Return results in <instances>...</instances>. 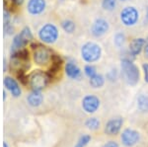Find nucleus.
Here are the masks:
<instances>
[{"instance_id":"nucleus-1","label":"nucleus","mask_w":148,"mask_h":147,"mask_svg":"<svg viewBox=\"0 0 148 147\" xmlns=\"http://www.w3.org/2000/svg\"><path fill=\"white\" fill-rule=\"evenodd\" d=\"M121 73L123 81L130 86H135L139 82V69L133 59L130 57H123L121 60Z\"/></svg>"},{"instance_id":"nucleus-2","label":"nucleus","mask_w":148,"mask_h":147,"mask_svg":"<svg viewBox=\"0 0 148 147\" xmlns=\"http://www.w3.org/2000/svg\"><path fill=\"white\" fill-rule=\"evenodd\" d=\"M31 55L35 64L39 66H47L51 64L52 58L54 53L49 47H47L44 44H35L32 42L31 44Z\"/></svg>"},{"instance_id":"nucleus-3","label":"nucleus","mask_w":148,"mask_h":147,"mask_svg":"<svg viewBox=\"0 0 148 147\" xmlns=\"http://www.w3.org/2000/svg\"><path fill=\"white\" fill-rule=\"evenodd\" d=\"M80 55L85 62L92 64L101 59L103 55V49L96 42H86L80 49Z\"/></svg>"},{"instance_id":"nucleus-4","label":"nucleus","mask_w":148,"mask_h":147,"mask_svg":"<svg viewBox=\"0 0 148 147\" xmlns=\"http://www.w3.org/2000/svg\"><path fill=\"white\" fill-rule=\"evenodd\" d=\"M38 39L44 44H53L59 39V29L53 23H46L38 30Z\"/></svg>"},{"instance_id":"nucleus-5","label":"nucleus","mask_w":148,"mask_h":147,"mask_svg":"<svg viewBox=\"0 0 148 147\" xmlns=\"http://www.w3.org/2000/svg\"><path fill=\"white\" fill-rule=\"evenodd\" d=\"M120 18L121 24L126 28H133L137 25L140 20V12L137 7L128 5L125 6L120 11Z\"/></svg>"},{"instance_id":"nucleus-6","label":"nucleus","mask_w":148,"mask_h":147,"mask_svg":"<svg viewBox=\"0 0 148 147\" xmlns=\"http://www.w3.org/2000/svg\"><path fill=\"white\" fill-rule=\"evenodd\" d=\"M51 79V76L47 72L42 70H35L28 76V83L33 91L44 90L47 86Z\"/></svg>"},{"instance_id":"nucleus-7","label":"nucleus","mask_w":148,"mask_h":147,"mask_svg":"<svg viewBox=\"0 0 148 147\" xmlns=\"http://www.w3.org/2000/svg\"><path fill=\"white\" fill-rule=\"evenodd\" d=\"M110 29H111V24L109 21L104 17H98L92 22L90 32L93 37L99 39L108 34Z\"/></svg>"},{"instance_id":"nucleus-8","label":"nucleus","mask_w":148,"mask_h":147,"mask_svg":"<svg viewBox=\"0 0 148 147\" xmlns=\"http://www.w3.org/2000/svg\"><path fill=\"white\" fill-rule=\"evenodd\" d=\"M27 12L31 16H40L47 9V0H28L26 4Z\"/></svg>"},{"instance_id":"nucleus-9","label":"nucleus","mask_w":148,"mask_h":147,"mask_svg":"<svg viewBox=\"0 0 148 147\" xmlns=\"http://www.w3.org/2000/svg\"><path fill=\"white\" fill-rule=\"evenodd\" d=\"M64 71L66 76L73 80H78L82 76V71L80 67L78 66L77 62L71 57L67 58L66 62L64 63Z\"/></svg>"},{"instance_id":"nucleus-10","label":"nucleus","mask_w":148,"mask_h":147,"mask_svg":"<svg viewBox=\"0 0 148 147\" xmlns=\"http://www.w3.org/2000/svg\"><path fill=\"white\" fill-rule=\"evenodd\" d=\"M145 44V39L144 38H133L132 40H130L128 42L127 46V51L128 54L130 55V57L134 59L137 55H139L140 53L143 51Z\"/></svg>"},{"instance_id":"nucleus-11","label":"nucleus","mask_w":148,"mask_h":147,"mask_svg":"<svg viewBox=\"0 0 148 147\" xmlns=\"http://www.w3.org/2000/svg\"><path fill=\"white\" fill-rule=\"evenodd\" d=\"M100 100L95 95H87L82 100V108L86 113H93L99 109Z\"/></svg>"},{"instance_id":"nucleus-12","label":"nucleus","mask_w":148,"mask_h":147,"mask_svg":"<svg viewBox=\"0 0 148 147\" xmlns=\"http://www.w3.org/2000/svg\"><path fill=\"white\" fill-rule=\"evenodd\" d=\"M121 138V141H123V145L130 147V146L135 145L138 142V140H139V133H138L136 130L127 129L123 131Z\"/></svg>"},{"instance_id":"nucleus-13","label":"nucleus","mask_w":148,"mask_h":147,"mask_svg":"<svg viewBox=\"0 0 148 147\" xmlns=\"http://www.w3.org/2000/svg\"><path fill=\"white\" fill-rule=\"evenodd\" d=\"M4 86L5 88L10 92V94L15 98H18V97L21 96L22 94V90H21L20 85L18 84V82L14 79L13 77L11 76H6L4 78Z\"/></svg>"},{"instance_id":"nucleus-14","label":"nucleus","mask_w":148,"mask_h":147,"mask_svg":"<svg viewBox=\"0 0 148 147\" xmlns=\"http://www.w3.org/2000/svg\"><path fill=\"white\" fill-rule=\"evenodd\" d=\"M123 120L120 117L112 118V120H110L106 124L105 132L107 134H109V135H116L121 130V126H123Z\"/></svg>"},{"instance_id":"nucleus-15","label":"nucleus","mask_w":148,"mask_h":147,"mask_svg":"<svg viewBox=\"0 0 148 147\" xmlns=\"http://www.w3.org/2000/svg\"><path fill=\"white\" fill-rule=\"evenodd\" d=\"M42 100H44V97L42 95V92L40 91H33L28 95L27 97V102L28 104L33 108H37L42 105Z\"/></svg>"},{"instance_id":"nucleus-16","label":"nucleus","mask_w":148,"mask_h":147,"mask_svg":"<svg viewBox=\"0 0 148 147\" xmlns=\"http://www.w3.org/2000/svg\"><path fill=\"white\" fill-rule=\"evenodd\" d=\"M60 27L66 34L72 35L76 31V23L71 19H63L60 22Z\"/></svg>"},{"instance_id":"nucleus-17","label":"nucleus","mask_w":148,"mask_h":147,"mask_svg":"<svg viewBox=\"0 0 148 147\" xmlns=\"http://www.w3.org/2000/svg\"><path fill=\"white\" fill-rule=\"evenodd\" d=\"M126 36L123 32H118L114 37V44L118 49H123L126 44Z\"/></svg>"},{"instance_id":"nucleus-18","label":"nucleus","mask_w":148,"mask_h":147,"mask_svg":"<svg viewBox=\"0 0 148 147\" xmlns=\"http://www.w3.org/2000/svg\"><path fill=\"white\" fill-rule=\"evenodd\" d=\"M105 81H106L105 77L103 76L102 74H99V73H97L95 76H93L92 78H90L89 83H90V85H91L92 88L97 89V88H101V87L104 86V85H105Z\"/></svg>"},{"instance_id":"nucleus-19","label":"nucleus","mask_w":148,"mask_h":147,"mask_svg":"<svg viewBox=\"0 0 148 147\" xmlns=\"http://www.w3.org/2000/svg\"><path fill=\"white\" fill-rule=\"evenodd\" d=\"M137 108L140 112H148V95L140 94L137 97Z\"/></svg>"},{"instance_id":"nucleus-20","label":"nucleus","mask_w":148,"mask_h":147,"mask_svg":"<svg viewBox=\"0 0 148 147\" xmlns=\"http://www.w3.org/2000/svg\"><path fill=\"white\" fill-rule=\"evenodd\" d=\"M101 6L105 11L113 12L118 6V0H102Z\"/></svg>"},{"instance_id":"nucleus-21","label":"nucleus","mask_w":148,"mask_h":147,"mask_svg":"<svg viewBox=\"0 0 148 147\" xmlns=\"http://www.w3.org/2000/svg\"><path fill=\"white\" fill-rule=\"evenodd\" d=\"M85 125L87 126V129H89L91 130H96L97 129H99L100 122L97 118H90L86 120Z\"/></svg>"},{"instance_id":"nucleus-22","label":"nucleus","mask_w":148,"mask_h":147,"mask_svg":"<svg viewBox=\"0 0 148 147\" xmlns=\"http://www.w3.org/2000/svg\"><path fill=\"white\" fill-rule=\"evenodd\" d=\"M84 73L88 78H92L97 74V68L93 64H87L84 66Z\"/></svg>"},{"instance_id":"nucleus-23","label":"nucleus","mask_w":148,"mask_h":147,"mask_svg":"<svg viewBox=\"0 0 148 147\" xmlns=\"http://www.w3.org/2000/svg\"><path fill=\"white\" fill-rule=\"evenodd\" d=\"M91 140V137L89 135H83L80 137V139L78 140L77 144L75 145V147H85L89 143V141Z\"/></svg>"},{"instance_id":"nucleus-24","label":"nucleus","mask_w":148,"mask_h":147,"mask_svg":"<svg viewBox=\"0 0 148 147\" xmlns=\"http://www.w3.org/2000/svg\"><path fill=\"white\" fill-rule=\"evenodd\" d=\"M116 77H118V72H116V69L111 70L108 73V74H107V78H108L109 80H111V81H114V80H116Z\"/></svg>"},{"instance_id":"nucleus-25","label":"nucleus","mask_w":148,"mask_h":147,"mask_svg":"<svg viewBox=\"0 0 148 147\" xmlns=\"http://www.w3.org/2000/svg\"><path fill=\"white\" fill-rule=\"evenodd\" d=\"M142 69L143 73H144V80L145 82L148 83V62L142 63Z\"/></svg>"},{"instance_id":"nucleus-26","label":"nucleus","mask_w":148,"mask_h":147,"mask_svg":"<svg viewBox=\"0 0 148 147\" xmlns=\"http://www.w3.org/2000/svg\"><path fill=\"white\" fill-rule=\"evenodd\" d=\"M143 53H144L145 57L148 58V36L145 38V44H144V49H143Z\"/></svg>"},{"instance_id":"nucleus-27","label":"nucleus","mask_w":148,"mask_h":147,"mask_svg":"<svg viewBox=\"0 0 148 147\" xmlns=\"http://www.w3.org/2000/svg\"><path fill=\"white\" fill-rule=\"evenodd\" d=\"M103 147H120L119 146V144L116 143V142H114V141H109V142H107L106 144H105Z\"/></svg>"},{"instance_id":"nucleus-28","label":"nucleus","mask_w":148,"mask_h":147,"mask_svg":"<svg viewBox=\"0 0 148 147\" xmlns=\"http://www.w3.org/2000/svg\"><path fill=\"white\" fill-rule=\"evenodd\" d=\"M11 2L14 4V5L21 6L24 3V0H11Z\"/></svg>"},{"instance_id":"nucleus-29","label":"nucleus","mask_w":148,"mask_h":147,"mask_svg":"<svg viewBox=\"0 0 148 147\" xmlns=\"http://www.w3.org/2000/svg\"><path fill=\"white\" fill-rule=\"evenodd\" d=\"M3 99H4V100L6 99V92L5 91H3Z\"/></svg>"},{"instance_id":"nucleus-30","label":"nucleus","mask_w":148,"mask_h":147,"mask_svg":"<svg viewBox=\"0 0 148 147\" xmlns=\"http://www.w3.org/2000/svg\"><path fill=\"white\" fill-rule=\"evenodd\" d=\"M3 147H9L8 144H7V142H3Z\"/></svg>"},{"instance_id":"nucleus-31","label":"nucleus","mask_w":148,"mask_h":147,"mask_svg":"<svg viewBox=\"0 0 148 147\" xmlns=\"http://www.w3.org/2000/svg\"><path fill=\"white\" fill-rule=\"evenodd\" d=\"M120 1H127V0H120Z\"/></svg>"}]
</instances>
